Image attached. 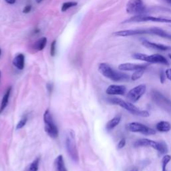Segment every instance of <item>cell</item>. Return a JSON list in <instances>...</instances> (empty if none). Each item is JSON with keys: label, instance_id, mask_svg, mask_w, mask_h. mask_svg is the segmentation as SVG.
<instances>
[{"label": "cell", "instance_id": "24", "mask_svg": "<svg viewBox=\"0 0 171 171\" xmlns=\"http://www.w3.org/2000/svg\"><path fill=\"white\" fill-rule=\"evenodd\" d=\"M40 158H37L33 161L28 168V171H38L40 164Z\"/></svg>", "mask_w": 171, "mask_h": 171}, {"label": "cell", "instance_id": "41", "mask_svg": "<svg viewBox=\"0 0 171 171\" xmlns=\"http://www.w3.org/2000/svg\"></svg>", "mask_w": 171, "mask_h": 171}, {"label": "cell", "instance_id": "23", "mask_svg": "<svg viewBox=\"0 0 171 171\" xmlns=\"http://www.w3.org/2000/svg\"><path fill=\"white\" fill-rule=\"evenodd\" d=\"M144 70H145V69H140V70H136L133 73V74L132 75L131 80L135 81V80L140 79V78L142 76L143 74H144Z\"/></svg>", "mask_w": 171, "mask_h": 171}, {"label": "cell", "instance_id": "10", "mask_svg": "<svg viewBox=\"0 0 171 171\" xmlns=\"http://www.w3.org/2000/svg\"><path fill=\"white\" fill-rule=\"evenodd\" d=\"M146 90H147V86L145 84H140L128 92L127 98L130 102L135 103L141 99V98L145 94Z\"/></svg>", "mask_w": 171, "mask_h": 171}, {"label": "cell", "instance_id": "36", "mask_svg": "<svg viewBox=\"0 0 171 171\" xmlns=\"http://www.w3.org/2000/svg\"><path fill=\"white\" fill-rule=\"evenodd\" d=\"M41 1H42V0H36V2L38 3V4H40V3Z\"/></svg>", "mask_w": 171, "mask_h": 171}, {"label": "cell", "instance_id": "11", "mask_svg": "<svg viewBox=\"0 0 171 171\" xmlns=\"http://www.w3.org/2000/svg\"><path fill=\"white\" fill-rule=\"evenodd\" d=\"M147 34V29L141 30H126L116 32L114 33V36H119V37H128V36H133L136 35Z\"/></svg>", "mask_w": 171, "mask_h": 171}, {"label": "cell", "instance_id": "28", "mask_svg": "<svg viewBox=\"0 0 171 171\" xmlns=\"http://www.w3.org/2000/svg\"><path fill=\"white\" fill-rule=\"evenodd\" d=\"M56 41L54 40L51 44V48H50V54L52 56H54L56 54Z\"/></svg>", "mask_w": 171, "mask_h": 171}, {"label": "cell", "instance_id": "38", "mask_svg": "<svg viewBox=\"0 0 171 171\" xmlns=\"http://www.w3.org/2000/svg\"><path fill=\"white\" fill-rule=\"evenodd\" d=\"M169 58H170V59L171 60V55H170V54L169 55Z\"/></svg>", "mask_w": 171, "mask_h": 171}, {"label": "cell", "instance_id": "25", "mask_svg": "<svg viewBox=\"0 0 171 171\" xmlns=\"http://www.w3.org/2000/svg\"><path fill=\"white\" fill-rule=\"evenodd\" d=\"M78 3L74 2V1H68V2H65L64 4H63L62 6H61V12H66V11L70 9V7H74L76 5H77Z\"/></svg>", "mask_w": 171, "mask_h": 171}, {"label": "cell", "instance_id": "27", "mask_svg": "<svg viewBox=\"0 0 171 171\" xmlns=\"http://www.w3.org/2000/svg\"><path fill=\"white\" fill-rule=\"evenodd\" d=\"M27 121V117L25 116L24 117H22V118L19 120V122L18 123V124L16 126V129L17 130H18V129H21L23 128L25 125L26 124Z\"/></svg>", "mask_w": 171, "mask_h": 171}, {"label": "cell", "instance_id": "34", "mask_svg": "<svg viewBox=\"0 0 171 171\" xmlns=\"http://www.w3.org/2000/svg\"><path fill=\"white\" fill-rule=\"evenodd\" d=\"M5 1L9 4H14L16 2V0H5Z\"/></svg>", "mask_w": 171, "mask_h": 171}, {"label": "cell", "instance_id": "15", "mask_svg": "<svg viewBox=\"0 0 171 171\" xmlns=\"http://www.w3.org/2000/svg\"><path fill=\"white\" fill-rule=\"evenodd\" d=\"M149 147H152L154 149L156 150L157 151L163 155V154L167 153L168 152V147L166 143L163 141L161 142H156L150 140Z\"/></svg>", "mask_w": 171, "mask_h": 171}, {"label": "cell", "instance_id": "2", "mask_svg": "<svg viewBox=\"0 0 171 171\" xmlns=\"http://www.w3.org/2000/svg\"><path fill=\"white\" fill-rule=\"evenodd\" d=\"M65 143L66 150L71 159L75 162L79 161V155L77 150L76 142L75 133L73 130H68L66 132Z\"/></svg>", "mask_w": 171, "mask_h": 171}, {"label": "cell", "instance_id": "35", "mask_svg": "<svg viewBox=\"0 0 171 171\" xmlns=\"http://www.w3.org/2000/svg\"><path fill=\"white\" fill-rule=\"evenodd\" d=\"M163 1L165 2V3H167V4H169L170 5H171V0H163Z\"/></svg>", "mask_w": 171, "mask_h": 171}, {"label": "cell", "instance_id": "18", "mask_svg": "<svg viewBox=\"0 0 171 171\" xmlns=\"http://www.w3.org/2000/svg\"><path fill=\"white\" fill-rule=\"evenodd\" d=\"M156 130L161 133H168L171 130L170 123L167 121L159 122L156 126Z\"/></svg>", "mask_w": 171, "mask_h": 171}, {"label": "cell", "instance_id": "12", "mask_svg": "<svg viewBox=\"0 0 171 171\" xmlns=\"http://www.w3.org/2000/svg\"><path fill=\"white\" fill-rule=\"evenodd\" d=\"M142 45L144 47H147V48L155 50H158V51H169V50H171V47L167 46H164L163 44H156L154 42H151V41H147V40H144L142 41Z\"/></svg>", "mask_w": 171, "mask_h": 171}, {"label": "cell", "instance_id": "19", "mask_svg": "<svg viewBox=\"0 0 171 171\" xmlns=\"http://www.w3.org/2000/svg\"><path fill=\"white\" fill-rule=\"evenodd\" d=\"M55 167L57 171H68L64 163L62 155H59L55 160Z\"/></svg>", "mask_w": 171, "mask_h": 171}, {"label": "cell", "instance_id": "39", "mask_svg": "<svg viewBox=\"0 0 171 171\" xmlns=\"http://www.w3.org/2000/svg\"><path fill=\"white\" fill-rule=\"evenodd\" d=\"M1 49H0V56H1Z\"/></svg>", "mask_w": 171, "mask_h": 171}, {"label": "cell", "instance_id": "9", "mask_svg": "<svg viewBox=\"0 0 171 171\" xmlns=\"http://www.w3.org/2000/svg\"><path fill=\"white\" fill-rule=\"evenodd\" d=\"M128 130L132 133H141L145 135H153L156 133L154 129L139 122H131L127 125Z\"/></svg>", "mask_w": 171, "mask_h": 171}, {"label": "cell", "instance_id": "29", "mask_svg": "<svg viewBox=\"0 0 171 171\" xmlns=\"http://www.w3.org/2000/svg\"><path fill=\"white\" fill-rule=\"evenodd\" d=\"M126 145V140L125 138H122L120 141H119L118 144L117 145V149H122V148H124Z\"/></svg>", "mask_w": 171, "mask_h": 171}, {"label": "cell", "instance_id": "33", "mask_svg": "<svg viewBox=\"0 0 171 171\" xmlns=\"http://www.w3.org/2000/svg\"><path fill=\"white\" fill-rule=\"evenodd\" d=\"M31 9H32V6H31V5H27V6L24 7V9L23 10V12L25 13H29L31 11Z\"/></svg>", "mask_w": 171, "mask_h": 171}, {"label": "cell", "instance_id": "17", "mask_svg": "<svg viewBox=\"0 0 171 171\" xmlns=\"http://www.w3.org/2000/svg\"><path fill=\"white\" fill-rule=\"evenodd\" d=\"M13 64L19 70H23L25 64V56L24 54H19L13 60Z\"/></svg>", "mask_w": 171, "mask_h": 171}, {"label": "cell", "instance_id": "3", "mask_svg": "<svg viewBox=\"0 0 171 171\" xmlns=\"http://www.w3.org/2000/svg\"><path fill=\"white\" fill-rule=\"evenodd\" d=\"M44 121L45 123V131L53 138L58 136V129L54 123L53 116L49 110H47L44 114Z\"/></svg>", "mask_w": 171, "mask_h": 171}, {"label": "cell", "instance_id": "13", "mask_svg": "<svg viewBox=\"0 0 171 171\" xmlns=\"http://www.w3.org/2000/svg\"><path fill=\"white\" fill-rule=\"evenodd\" d=\"M147 66L144 64H137L133 63L121 64L118 66V69L122 71H136L140 69H146Z\"/></svg>", "mask_w": 171, "mask_h": 171}, {"label": "cell", "instance_id": "37", "mask_svg": "<svg viewBox=\"0 0 171 171\" xmlns=\"http://www.w3.org/2000/svg\"><path fill=\"white\" fill-rule=\"evenodd\" d=\"M131 171H138L137 170H136V169H134V170H132Z\"/></svg>", "mask_w": 171, "mask_h": 171}, {"label": "cell", "instance_id": "26", "mask_svg": "<svg viewBox=\"0 0 171 171\" xmlns=\"http://www.w3.org/2000/svg\"><path fill=\"white\" fill-rule=\"evenodd\" d=\"M171 161V156L167 155H165L162 160V171H167V166L169 162Z\"/></svg>", "mask_w": 171, "mask_h": 171}, {"label": "cell", "instance_id": "22", "mask_svg": "<svg viewBox=\"0 0 171 171\" xmlns=\"http://www.w3.org/2000/svg\"><path fill=\"white\" fill-rule=\"evenodd\" d=\"M46 43H47V38L45 37L41 38L40 40H38L36 41L35 45L36 49L38 50V51H41V50H42L45 47V46H46Z\"/></svg>", "mask_w": 171, "mask_h": 171}, {"label": "cell", "instance_id": "7", "mask_svg": "<svg viewBox=\"0 0 171 171\" xmlns=\"http://www.w3.org/2000/svg\"><path fill=\"white\" fill-rule=\"evenodd\" d=\"M152 98L159 107L171 114V101L156 90L152 92Z\"/></svg>", "mask_w": 171, "mask_h": 171}, {"label": "cell", "instance_id": "32", "mask_svg": "<svg viewBox=\"0 0 171 171\" xmlns=\"http://www.w3.org/2000/svg\"><path fill=\"white\" fill-rule=\"evenodd\" d=\"M165 75H166L168 79L171 81V68L167 70L166 72H165Z\"/></svg>", "mask_w": 171, "mask_h": 171}, {"label": "cell", "instance_id": "4", "mask_svg": "<svg viewBox=\"0 0 171 171\" xmlns=\"http://www.w3.org/2000/svg\"><path fill=\"white\" fill-rule=\"evenodd\" d=\"M133 57L136 60L147 61L152 64H161L164 65H169V63L168 60L164 56L160 54L147 55L141 53H136L133 55Z\"/></svg>", "mask_w": 171, "mask_h": 171}, {"label": "cell", "instance_id": "16", "mask_svg": "<svg viewBox=\"0 0 171 171\" xmlns=\"http://www.w3.org/2000/svg\"><path fill=\"white\" fill-rule=\"evenodd\" d=\"M147 30V34H153L160 36V37L169 39V40H171V34L167 32H165L163 30L158 28V27H152L150 29Z\"/></svg>", "mask_w": 171, "mask_h": 171}, {"label": "cell", "instance_id": "6", "mask_svg": "<svg viewBox=\"0 0 171 171\" xmlns=\"http://www.w3.org/2000/svg\"><path fill=\"white\" fill-rule=\"evenodd\" d=\"M143 21H152L158 22V23H167L171 24V19L158 18V17H153L146 15H138L132 17L130 19L124 21V23H131V22H143Z\"/></svg>", "mask_w": 171, "mask_h": 171}, {"label": "cell", "instance_id": "8", "mask_svg": "<svg viewBox=\"0 0 171 171\" xmlns=\"http://www.w3.org/2000/svg\"><path fill=\"white\" fill-rule=\"evenodd\" d=\"M108 101L110 103L113 104L118 105L120 107L126 109L128 112H130V113L136 115V116H138L140 111H141L136 106L133 104L131 102H126V101L118 98H108Z\"/></svg>", "mask_w": 171, "mask_h": 171}, {"label": "cell", "instance_id": "30", "mask_svg": "<svg viewBox=\"0 0 171 171\" xmlns=\"http://www.w3.org/2000/svg\"><path fill=\"white\" fill-rule=\"evenodd\" d=\"M138 116H141V117H144V118H147L150 116V113H148L147 110H141L140 111V113Z\"/></svg>", "mask_w": 171, "mask_h": 171}, {"label": "cell", "instance_id": "21", "mask_svg": "<svg viewBox=\"0 0 171 171\" xmlns=\"http://www.w3.org/2000/svg\"><path fill=\"white\" fill-rule=\"evenodd\" d=\"M11 90H12V87H9L7 92H5L4 97H3L1 103V107H0V113H1V112L4 110L7 105L8 101H9V98H10Z\"/></svg>", "mask_w": 171, "mask_h": 171}, {"label": "cell", "instance_id": "40", "mask_svg": "<svg viewBox=\"0 0 171 171\" xmlns=\"http://www.w3.org/2000/svg\"><path fill=\"white\" fill-rule=\"evenodd\" d=\"M0 78H1V70H0Z\"/></svg>", "mask_w": 171, "mask_h": 171}, {"label": "cell", "instance_id": "20", "mask_svg": "<svg viewBox=\"0 0 171 171\" xmlns=\"http://www.w3.org/2000/svg\"><path fill=\"white\" fill-rule=\"evenodd\" d=\"M120 120H121V116H120V115H118V116L114 117L113 119H111L110 121H108L107 124H106V130H113V129L116 127L117 125L119 124Z\"/></svg>", "mask_w": 171, "mask_h": 171}, {"label": "cell", "instance_id": "14", "mask_svg": "<svg viewBox=\"0 0 171 171\" xmlns=\"http://www.w3.org/2000/svg\"><path fill=\"white\" fill-rule=\"evenodd\" d=\"M127 91L126 87L123 85H110L106 89V94L109 95H124Z\"/></svg>", "mask_w": 171, "mask_h": 171}, {"label": "cell", "instance_id": "31", "mask_svg": "<svg viewBox=\"0 0 171 171\" xmlns=\"http://www.w3.org/2000/svg\"><path fill=\"white\" fill-rule=\"evenodd\" d=\"M46 87H47V90H48L50 93H52V92L53 90V88H54V85H53V84L52 83H47V85H46Z\"/></svg>", "mask_w": 171, "mask_h": 171}, {"label": "cell", "instance_id": "5", "mask_svg": "<svg viewBox=\"0 0 171 171\" xmlns=\"http://www.w3.org/2000/svg\"><path fill=\"white\" fill-rule=\"evenodd\" d=\"M146 12V6L142 0H128L127 4V12L136 16L143 15Z\"/></svg>", "mask_w": 171, "mask_h": 171}, {"label": "cell", "instance_id": "1", "mask_svg": "<svg viewBox=\"0 0 171 171\" xmlns=\"http://www.w3.org/2000/svg\"><path fill=\"white\" fill-rule=\"evenodd\" d=\"M98 70L104 76L114 82L128 81L129 80V76L127 74L114 70L106 63H101L98 66Z\"/></svg>", "mask_w": 171, "mask_h": 171}]
</instances>
